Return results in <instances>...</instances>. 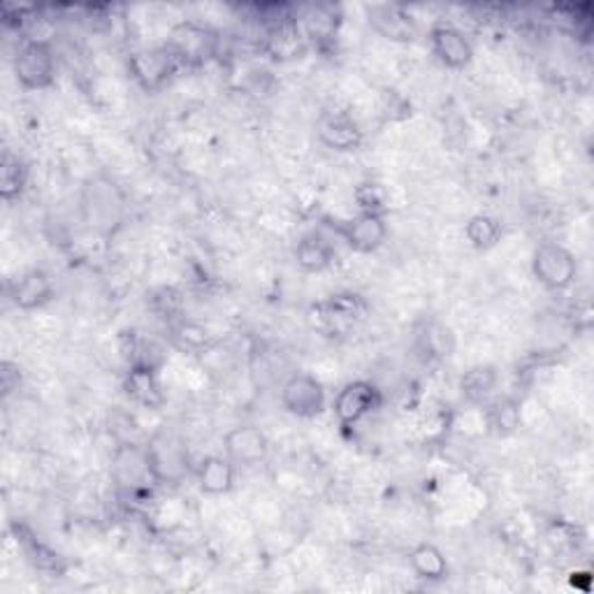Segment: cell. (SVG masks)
I'll return each mask as SVG.
<instances>
[{
	"label": "cell",
	"mask_w": 594,
	"mask_h": 594,
	"mask_svg": "<svg viewBox=\"0 0 594 594\" xmlns=\"http://www.w3.org/2000/svg\"><path fill=\"white\" fill-rule=\"evenodd\" d=\"M128 198L109 175H93L80 191V214L84 226L100 237H111L126 221Z\"/></svg>",
	"instance_id": "cell-1"
},
{
	"label": "cell",
	"mask_w": 594,
	"mask_h": 594,
	"mask_svg": "<svg viewBox=\"0 0 594 594\" xmlns=\"http://www.w3.org/2000/svg\"><path fill=\"white\" fill-rule=\"evenodd\" d=\"M16 82L28 91L49 88L56 80V54L47 40H26L14 56Z\"/></svg>",
	"instance_id": "cell-2"
},
{
	"label": "cell",
	"mask_w": 594,
	"mask_h": 594,
	"mask_svg": "<svg viewBox=\"0 0 594 594\" xmlns=\"http://www.w3.org/2000/svg\"><path fill=\"white\" fill-rule=\"evenodd\" d=\"M532 272L536 282L548 290H565L575 282L579 265L567 247L557 241H544L532 256Z\"/></svg>",
	"instance_id": "cell-3"
},
{
	"label": "cell",
	"mask_w": 594,
	"mask_h": 594,
	"mask_svg": "<svg viewBox=\"0 0 594 594\" xmlns=\"http://www.w3.org/2000/svg\"><path fill=\"white\" fill-rule=\"evenodd\" d=\"M181 63L177 61V56L163 47H152V49H138L130 54L128 59V72L144 91L154 93L161 91L167 82H170Z\"/></svg>",
	"instance_id": "cell-4"
},
{
	"label": "cell",
	"mask_w": 594,
	"mask_h": 594,
	"mask_svg": "<svg viewBox=\"0 0 594 594\" xmlns=\"http://www.w3.org/2000/svg\"><path fill=\"white\" fill-rule=\"evenodd\" d=\"M282 406L295 418L321 416L328 406L325 388L316 377L297 371L282 385Z\"/></svg>",
	"instance_id": "cell-5"
},
{
	"label": "cell",
	"mask_w": 594,
	"mask_h": 594,
	"mask_svg": "<svg viewBox=\"0 0 594 594\" xmlns=\"http://www.w3.org/2000/svg\"><path fill=\"white\" fill-rule=\"evenodd\" d=\"M111 478L126 492H140L158 483L146 455V445L121 443L111 460Z\"/></svg>",
	"instance_id": "cell-6"
},
{
	"label": "cell",
	"mask_w": 594,
	"mask_h": 594,
	"mask_svg": "<svg viewBox=\"0 0 594 594\" xmlns=\"http://www.w3.org/2000/svg\"><path fill=\"white\" fill-rule=\"evenodd\" d=\"M381 402L383 395L375 383L365 379L351 381L334 397V418H337L342 427H353L365 420L369 414H375Z\"/></svg>",
	"instance_id": "cell-7"
},
{
	"label": "cell",
	"mask_w": 594,
	"mask_h": 594,
	"mask_svg": "<svg viewBox=\"0 0 594 594\" xmlns=\"http://www.w3.org/2000/svg\"><path fill=\"white\" fill-rule=\"evenodd\" d=\"M165 47L177 56L181 68L198 66V63H204L207 59H212V56L216 54L218 37L207 26H200L195 22H186L173 31L170 40L165 43Z\"/></svg>",
	"instance_id": "cell-8"
},
{
	"label": "cell",
	"mask_w": 594,
	"mask_h": 594,
	"mask_svg": "<svg viewBox=\"0 0 594 594\" xmlns=\"http://www.w3.org/2000/svg\"><path fill=\"white\" fill-rule=\"evenodd\" d=\"M146 455L158 483H179L189 476V453H186V445L173 435H156L146 443Z\"/></svg>",
	"instance_id": "cell-9"
},
{
	"label": "cell",
	"mask_w": 594,
	"mask_h": 594,
	"mask_svg": "<svg viewBox=\"0 0 594 594\" xmlns=\"http://www.w3.org/2000/svg\"><path fill=\"white\" fill-rule=\"evenodd\" d=\"M332 228L346 241V247L356 253H375L388 239V223L383 214L360 212L348 221H337V226Z\"/></svg>",
	"instance_id": "cell-10"
},
{
	"label": "cell",
	"mask_w": 594,
	"mask_h": 594,
	"mask_svg": "<svg viewBox=\"0 0 594 594\" xmlns=\"http://www.w3.org/2000/svg\"><path fill=\"white\" fill-rule=\"evenodd\" d=\"M316 135H319V142L323 146L340 154L356 152V148H360L363 144V130L358 121L344 109L323 111L319 121H316Z\"/></svg>",
	"instance_id": "cell-11"
},
{
	"label": "cell",
	"mask_w": 594,
	"mask_h": 594,
	"mask_svg": "<svg viewBox=\"0 0 594 594\" xmlns=\"http://www.w3.org/2000/svg\"><path fill=\"white\" fill-rule=\"evenodd\" d=\"M427 40H430L437 61L449 70H464L474 61V47L470 43V37L453 24L437 22L430 28Z\"/></svg>",
	"instance_id": "cell-12"
},
{
	"label": "cell",
	"mask_w": 594,
	"mask_h": 594,
	"mask_svg": "<svg viewBox=\"0 0 594 594\" xmlns=\"http://www.w3.org/2000/svg\"><path fill=\"white\" fill-rule=\"evenodd\" d=\"M223 451L237 467H253L270 455V439L256 425H237L223 435Z\"/></svg>",
	"instance_id": "cell-13"
},
{
	"label": "cell",
	"mask_w": 594,
	"mask_h": 594,
	"mask_svg": "<svg viewBox=\"0 0 594 594\" xmlns=\"http://www.w3.org/2000/svg\"><path fill=\"white\" fill-rule=\"evenodd\" d=\"M10 300L22 311H35L47 307L54 300L51 276L40 268H33L22 276H16L10 284Z\"/></svg>",
	"instance_id": "cell-14"
},
{
	"label": "cell",
	"mask_w": 594,
	"mask_h": 594,
	"mask_svg": "<svg viewBox=\"0 0 594 594\" xmlns=\"http://www.w3.org/2000/svg\"><path fill=\"white\" fill-rule=\"evenodd\" d=\"M123 390L130 400L144 408H161L165 404V393L156 367L130 365L123 379Z\"/></svg>",
	"instance_id": "cell-15"
},
{
	"label": "cell",
	"mask_w": 594,
	"mask_h": 594,
	"mask_svg": "<svg viewBox=\"0 0 594 594\" xmlns=\"http://www.w3.org/2000/svg\"><path fill=\"white\" fill-rule=\"evenodd\" d=\"M195 478H198L200 492L210 497L228 495L235 488L237 464L228 455H207L200 460Z\"/></svg>",
	"instance_id": "cell-16"
},
{
	"label": "cell",
	"mask_w": 594,
	"mask_h": 594,
	"mask_svg": "<svg viewBox=\"0 0 594 594\" xmlns=\"http://www.w3.org/2000/svg\"><path fill=\"white\" fill-rule=\"evenodd\" d=\"M369 24L385 40L412 43L416 37V24L400 5H375L369 8Z\"/></svg>",
	"instance_id": "cell-17"
},
{
	"label": "cell",
	"mask_w": 594,
	"mask_h": 594,
	"mask_svg": "<svg viewBox=\"0 0 594 594\" xmlns=\"http://www.w3.org/2000/svg\"><path fill=\"white\" fill-rule=\"evenodd\" d=\"M334 260V247L321 233H307L295 247V263L307 274L325 272Z\"/></svg>",
	"instance_id": "cell-18"
},
{
	"label": "cell",
	"mask_w": 594,
	"mask_h": 594,
	"mask_svg": "<svg viewBox=\"0 0 594 594\" xmlns=\"http://www.w3.org/2000/svg\"><path fill=\"white\" fill-rule=\"evenodd\" d=\"M408 565H412V571L420 581L441 583L449 579V560H445L441 548L430 542H423L412 548V553H408Z\"/></svg>",
	"instance_id": "cell-19"
},
{
	"label": "cell",
	"mask_w": 594,
	"mask_h": 594,
	"mask_svg": "<svg viewBox=\"0 0 594 594\" xmlns=\"http://www.w3.org/2000/svg\"><path fill=\"white\" fill-rule=\"evenodd\" d=\"M499 383V375L492 365H476L460 379V393L470 404L488 402Z\"/></svg>",
	"instance_id": "cell-20"
},
{
	"label": "cell",
	"mask_w": 594,
	"mask_h": 594,
	"mask_svg": "<svg viewBox=\"0 0 594 594\" xmlns=\"http://www.w3.org/2000/svg\"><path fill=\"white\" fill-rule=\"evenodd\" d=\"M26 183H28L26 163L16 154H12L10 148H5L3 158H0V200L16 202L24 195Z\"/></svg>",
	"instance_id": "cell-21"
},
{
	"label": "cell",
	"mask_w": 594,
	"mask_h": 594,
	"mask_svg": "<svg viewBox=\"0 0 594 594\" xmlns=\"http://www.w3.org/2000/svg\"><path fill=\"white\" fill-rule=\"evenodd\" d=\"M501 223L490 214H476L464 226V237L476 251H488L501 239Z\"/></svg>",
	"instance_id": "cell-22"
},
{
	"label": "cell",
	"mask_w": 594,
	"mask_h": 594,
	"mask_svg": "<svg viewBox=\"0 0 594 594\" xmlns=\"http://www.w3.org/2000/svg\"><path fill=\"white\" fill-rule=\"evenodd\" d=\"M488 427L497 437H509L520 427V406L511 397H501L488 406Z\"/></svg>",
	"instance_id": "cell-23"
},
{
	"label": "cell",
	"mask_w": 594,
	"mask_h": 594,
	"mask_svg": "<svg viewBox=\"0 0 594 594\" xmlns=\"http://www.w3.org/2000/svg\"><path fill=\"white\" fill-rule=\"evenodd\" d=\"M367 313V305L360 295L344 293L334 295L332 300L325 305V319L328 321H342V323H356Z\"/></svg>",
	"instance_id": "cell-24"
},
{
	"label": "cell",
	"mask_w": 594,
	"mask_h": 594,
	"mask_svg": "<svg viewBox=\"0 0 594 594\" xmlns=\"http://www.w3.org/2000/svg\"><path fill=\"white\" fill-rule=\"evenodd\" d=\"M353 200H356L358 210L365 214H383L388 212V191L379 181H363L353 191Z\"/></svg>",
	"instance_id": "cell-25"
},
{
	"label": "cell",
	"mask_w": 594,
	"mask_h": 594,
	"mask_svg": "<svg viewBox=\"0 0 594 594\" xmlns=\"http://www.w3.org/2000/svg\"><path fill=\"white\" fill-rule=\"evenodd\" d=\"M302 28L307 37L323 40V37H332L334 28H337V19L325 8H309V12L302 16Z\"/></svg>",
	"instance_id": "cell-26"
},
{
	"label": "cell",
	"mask_w": 594,
	"mask_h": 594,
	"mask_svg": "<svg viewBox=\"0 0 594 594\" xmlns=\"http://www.w3.org/2000/svg\"><path fill=\"white\" fill-rule=\"evenodd\" d=\"M19 385H22V369H19V365L10 360L0 363V390H3V397L12 395Z\"/></svg>",
	"instance_id": "cell-27"
}]
</instances>
